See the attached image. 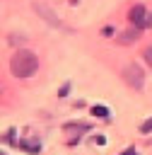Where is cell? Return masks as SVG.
I'll return each mask as SVG.
<instances>
[{
  "mask_svg": "<svg viewBox=\"0 0 152 155\" xmlns=\"http://www.w3.org/2000/svg\"><path fill=\"white\" fill-rule=\"evenodd\" d=\"M63 131H65V136H72L70 143H77V138L89 131V124H84V121H68V124H63Z\"/></svg>",
  "mask_w": 152,
  "mask_h": 155,
  "instance_id": "obj_5",
  "label": "cell"
},
{
  "mask_svg": "<svg viewBox=\"0 0 152 155\" xmlns=\"http://www.w3.org/2000/svg\"><path fill=\"white\" fill-rule=\"evenodd\" d=\"M92 116H97V119H104V121H111V111H109V107H104V104H94L92 109Z\"/></svg>",
  "mask_w": 152,
  "mask_h": 155,
  "instance_id": "obj_8",
  "label": "cell"
},
{
  "mask_svg": "<svg viewBox=\"0 0 152 155\" xmlns=\"http://www.w3.org/2000/svg\"><path fill=\"white\" fill-rule=\"evenodd\" d=\"M128 19H130V24H133V27H138V29L150 27V15H147L145 5H133V7H130V12H128Z\"/></svg>",
  "mask_w": 152,
  "mask_h": 155,
  "instance_id": "obj_4",
  "label": "cell"
},
{
  "mask_svg": "<svg viewBox=\"0 0 152 155\" xmlns=\"http://www.w3.org/2000/svg\"><path fill=\"white\" fill-rule=\"evenodd\" d=\"M36 68H39V58H36L31 51H27V48L14 51V56L10 58V73H12L14 78H19V80L31 78V75L36 73Z\"/></svg>",
  "mask_w": 152,
  "mask_h": 155,
  "instance_id": "obj_1",
  "label": "cell"
},
{
  "mask_svg": "<svg viewBox=\"0 0 152 155\" xmlns=\"http://www.w3.org/2000/svg\"><path fill=\"white\" fill-rule=\"evenodd\" d=\"M140 133H152V116H150L145 124H140Z\"/></svg>",
  "mask_w": 152,
  "mask_h": 155,
  "instance_id": "obj_11",
  "label": "cell"
},
{
  "mask_svg": "<svg viewBox=\"0 0 152 155\" xmlns=\"http://www.w3.org/2000/svg\"><path fill=\"white\" fill-rule=\"evenodd\" d=\"M22 41H24L22 34H10V36H7V44H22Z\"/></svg>",
  "mask_w": 152,
  "mask_h": 155,
  "instance_id": "obj_12",
  "label": "cell"
},
{
  "mask_svg": "<svg viewBox=\"0 0 152 155\" xmlns=\"http://www.w3.org/2000/svg\"><path fill=\"white\" fill-rule=\"evenodd\" d=\"M14 136H17V131H14V128H7V131H5V136H2V140L12 145V143H17V138H14Z\"/></svg>",
  "mask_w": 152,
  "mask_h": 155,
  "instance_id": "obj_9",
  "label": "cell"
},
{
  "mask_svg": "<svg viewBox=\"0 0 152 155\" xmlns=\"http://www.w3.org/2000/svg\"><path fill=\"white\" fill-rule=\"evenodd\" d=\"M121 78H123V82H125L128 87H133V90H142V87H145V73H142V68H140L138 63L123 65Z\"/></svg>",
  "mask_w": 152,
  "mask_h": 155,
  "instance_id": "obj_2",
  "label": "cell"
},
{
  "mask_svg": "<svg viewBox=\"0 0 152 155\" xmlns=\"http://www.w3.org/2000/svg\"><path fill=\"white\" fill-rule=\"evenodd\" d=\"M142 58H145V63L152 68V46H145V51H142Z\"/></svg>",
  "mask_w": 152,
  "mask_h": 155,
  "instance_id": "obj_10",
  "label": "cell"
},
{
  "mask_svg": "<svg viewBox=\"0 0 152 155\" xmlns=\"http://www.w3.org/2000/svg\"><path fill=\"white\" fill-rule=\"evenodd\" d=\"M150 27H152V15H150Z\"/></svg>",
  "mask_w": 152,
  "mask_h": 155,
  "instance_id": "obj_15",
  "label": "cell"
},
{
  "mask_svg": "<svg viewBox=\"0 0 152 155\" xmlns=\"http://www.w3.org/2000/svg\"><path fill=\"white\" fill-rule=\"evenodd\" d=\"M19 148H22V150H27V153H34V155H36V153L41 150V143H39L36 138L27 136V138H22V140H19Z\"/></svg>",
  "mask_w": 152,
  "mask_h": 155,
  "instance_id": "obj_6",
  "label": "cell"
},
{
  "mask_svg": "<svg viewBox=\"0 0 152 155\" xmlns=\"http://www.w3.org/2000/svg\"><path fill=\"white\" fill-rule=\"evenodd\" d=\"M118 155H138V150H135V148H125V150H121Z\"/></svg>",
  "mask_w": 152,
  "mask_h": 155,
  "instance_id": "obj_14",
  "label": "cell"
},
{
  "mask_svg": "<svg viewBox=\"0 0 152 155\" xmlns=\"http://www.w3.org/2000/svg\"><path fill=\"white\" fill-rule=\"evenodd\" d=\"M68 92H70V82H65V85L58 90V97H63V99H65V97H68Z\"/></svg>",
  "mask_w": 152,
  "mask_h": 155,
  "instance_id": "obj_13",
  "label": "cell"
},
{
  "mask_svg": "<svg viewBox=\"0 0 152 155\" xmlns=\"http://www.w3.org/2000/svg\"><path fill=\"white\" fill-rule=\"evenodd\" d=\"M2 155H7V153H2Z\"/></svg>",
  "mask_w": 152,
  "mask_h": 155,
  "instance_id": "obj_16",
  "label": "cell"
},
{
  "mask_svg": "<svg viewBox=\"0 0 152 155\" xmlns=\"http://www.w3.org/2000/svg\"><path fill=\"white\" fill-rule=\"evenodd\" d=\"M34 10H36V15L46 22V24H51V27H55V29H65V24L58 19V15L53 12V7L51 5H43V2H34Z\"/></svg>",
  "mask_w": 152,
  "mask_h": 155,
  "instance_id": "obj_3",
  "label": "cell"
},
{
  "mask_svg": "<svg viewBox=\"0 0 152 155\" xmlns=\"http://www.w3.org/2000/svg\"><path fill=\"white\" fill-rule=\"evenodd\" d=\"M138 36H140V29H138V27H130L128 31H121L116 41H118V44H133Z\"/></svg>",
  "mask_w": 152,
  "mask_h": 155,
  "instance_id": "obj_7",
  "label": "cell"
}]
</instances>
